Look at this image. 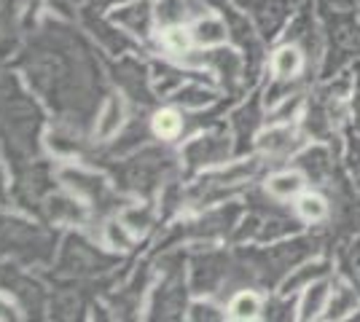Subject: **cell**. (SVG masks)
Segmentation results:
<instances>
[{"instance_id":"cell-1","label":"cell","mask_w":360,"mask_h":322,"mask_svg":"<svg viewBox=\"0 0 360 322\" xmlns=\"http://www.w3.org/2000/svg\"><path fill=\"white\" fill-rule=\"evenodd\" d=\"M330 25H333L330 27L333 46L345 54H360V22H355V16L333 14Z\"/></svg>"},{"instance_id":"cell-11","label":"cell","mask_w":360,"mask_h":322,"mask_svg":"<svg viewBox=\"0 0 360 322\" xmlns=\"http://www.w3.org/2000/svg\"><path fill=\"white\" fill-rule=\"evenodd\" d=\"M229 311H231L234 320H253V317H258V311H261V301H258L255 293H240L231 301Z\"/></svg>"},{"instance_id":"cell-7","label":"cell","mask_w":360,"mask_h":322,"mask_svg":"<svg viewBox=\"0 0 360 322\" xmlns=\"http://www.w3.org/2000/svg\"><path fill=\"white\" fill-rule=\"evenodd\" d=\"M296 274L290 276L285 282V290H283V295H293V293L304 290L307 285H312L315 279H320V276H326V271H328V263L326 261H315V263H304L301 269H293Z\"/></svg>"},{"instance_id":"cell-2","label":"cell","mask_w":360,"mask_h":322,"mask_svg":"<svg viewBox=\"0 0 360 322\" xmlns=\"http://www.w3.org/2000/svg\"><path fill=\"white\" fill-rule=\"evenodd\" d=\"M358 301H360V293L358 288L349 282H336L333 288H330V298H328V307H326V320H342L347 317L349 311H355L358 309Z\"/></svg>"},{"instance_id":"cell-4","label":"cell","mask_w":360,"mask_h":322,"mask_svg":"<svg viewBox=\"0 0 360 322\" xmlns=\"http://www.w3.org/2000/svg\"><path fill=\"white\" fill-rule=\"evenodd\" d=\"M258 145L264 151H269V154H290V151L299 148L301 140L296 135V129H290L285 123V126H271L269 132H264L258 137Z\"/></svg>"},{"instance_id":"cell-8","label":"cell","mask_w":360,"mask_h":322,"mask_svg":"<svg viewBox=\"0 0 360 322\" xmlns=\"http://www.w3.org/2000/svg\"><path fill=\"white\" fill-rule=\"evenodd\" d=\"M296 164H299L312 180H323L330 172V156L326 148H309L307 154H301L299 159H296Z\"/></svg>"},{"instance_id":"cell-3","label":"cell","mask_w":360,"mask_h":322,"mask_svg":"<svg viewBox=\"0 0 360 322\" xmlns=\"http://www.w3.org/2000/svg\"><path fill=\"white\" fill-rule=\"evenodd\" d=\"M328 298H330V285L320 276L315 279L312 285L304 288V298H301V307H299V317L301 320H312V317H323V311L328 307Z\"/></svg>"},{"instance_id":"cell-15","label":"cell","mask_w":360,"mask_h":322,"mask_svg":"<svg viewBox=\"0 0 360 322\" xmlns=\"http://www.w3.org/2000/svg\"><path fill=\"white\" fill-rule=\"evenodd\" d=\"M165 43L172 51H183V48L188 46V35H186V30H180V27H172V30L165 32Z\"/></svg>"},{"instance_id":"cell-13","label":"cell","mask_w":360,"mask_h":322,"mask_svg":"<svg viewBox=\"0 0 360 322\" xmlns=\"http://www.w3.org/2000/svg\"><path fill=\"white\" fill-rule=\"evenodd\" d=\"M119 126H121V105L116 100H110L105 107V113H103V121L97 126V132H100V137H110Z\"/></svg>"},{"instance_id":"cell-10","label":"cell","mask_w":360,"mask_h":322,"mask_svg":"<svg viewBox=\"0 0 360 322\" xmlns=\"http://www.w3.org/2000/svg\"><path fill=\"white\" fill-rule=\"evenodd\" d=\"M296 213H299L301 220L317 223V220H323L328 215V204H326L323 196H317V194H301L299 204H296Z\"/></svg>"},{"instance_id":"cell-6","label":"cell","mask_w":360,"mask_h":322,"mask_svg":"<svg viewBox=\"0 0 360 322\" xmlns=\"http://www.w3.org/2000/svg\"><path fill=\"white\" fill-rule=\"evenodd\" d=\"M301 188H304V175L301 172H277V175H271L269 183H266V191H269L274 199H290V196H296Z\"/></svg>"},{"instance_id":"cell-9","label":"cell","mask_w":360,"mask_h":322,"mask_svg":"<svg viewBox=\"0 0 360 322\" xmlns=\"http://www.w3.org/2000/svg\"><path fill=\"white\" fill-rule=\"evenodd\" d=\"M196 43H205V46H215V43H224L226 41V25L218 19H202L196 22L194 32H191Z\"/></svg>"},{"instance_id":"cell-12","label":"cell","mask_w":360,"mask_h":322,"mask_svg":"<svg viewBox=\"0 0 360 322\" xmlns=\"http://www.w3.org/2000/svg\"><path fill=\"white\" fill-rule=\"evenodd\" d=\"M153 132H156L159 137H175L180 132V116L175 110H162V113H156V119H153Z\"/></svg>"},{"instance_id":"cell-5","label":"cell","mask_w":360,"mask_h":322,"mask_svg":"<svg viewBox=\"0 0 360 322\" xmlns=\"http://www.w3.org/2000/svg\"><path fill=\"white\" fill-rule=\"evenodd\" d=\"M301 67H304V54H301V48L296 43L293 46H283L271 57V70H274V76L280 78V81L296 78L301 73Z\"/></svg>"},{"instance_id":"cell-14","label":"cell","mask_w":360,"mask_h":322,"mask_svg":"<svg viewBox=\"0 0 360 322\" xmlns=\"http://www.w3.org/2000/svg\"><path fill=\"white\" fill-rule=\"evenodd\" d=\"M347 271H349L352 285H355V288H358V293H360V239L352 245L349 255H347Z\"/></svg>"}]
</instances>
